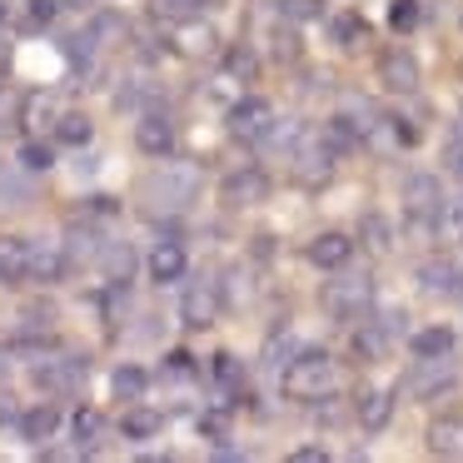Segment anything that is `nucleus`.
<instances>
[{
    "mask_svg": "<svg viewBox=\"0 0 463 463\" xmlns=\"http://www.w3.org/2000/svg\"><path fill=\"white\" fill-rule=\"evenodd\" d=\"M279 383H284V393H289V399H304V403L329 399V389H334V359L324 349H299L289 364H284Z\"/></svg>",
    "mask_w": 463,
    "mask_h": 463,
    "instance_id": "1",
    "label": "nucleus"
},
{
    "mask_svg": "<svg viewBox=\"0 0 463 463\" xmlns=\"http://www.w3.org/2000/svg\"><path fill=\"white\" fill-rule=\"evenodd\" d=\"M443 210H449V200H443V184L439 175H409L403 180V220H409V230L419 234H439L443 230Z\"/></svg>",
    "mask_w": 463,
    "mask_h": 463,
    "instance_id": "2",
    "label": "nucleus"
},
{
    "mask_svg": "<svg viewBox=\"0 0 463 463\" xmlns=\"http://www.w3.org/2000/svg\"><path fill=\"white\" fill-rule=\"evenodd\" d=\"M319 304H324V314H329V319L359 324L364 314L373 309V279H369V274H339V269H334V279L324 284Z\"/></svg>",
    "mask_w": 463,
    "mask_h": 463,
    "instance_id": "3",
    "label": "nucleus"
},
{
    "mask_svg": "<svg viewBox=\"0 0 463 463\" xmlns=\"http://www.w3.org/2000/svg\"><path fill=\"white\" fill-rule=\"evenodd\" d=\"M224 125H230V135H234L240 145H269L279 115H274L269 100H260V95H244V100L230 105V120H224Z\"/></svg>",
    "mask_w": 463,
    "mask_h": 463,
    "instance_id": "4",
    "label": "nucleus"
},
{
    "mask_svg": "<svg viewBox=\"0 0 463 463\" xmlns=\"http://www.w3.org/2000/svg\"><path fill=\"white\" fill-rule=\"evenodd\" d=\"M334 160H339V150H334L319 130L299 135L294 150H289V170H294V180H299V184H324L334 175Z\"/></svg>",
    "mask_w": 463,
    "mask_h": 463,
    "instance_id": "5",
    "label": "nucleus"
},
{
    "mask_svg": "<svg viewBox=\"0 0 463 463\" xmlns=\"http://www.w3.org/2000/svg\"><path fill=\"white\" fill-rule=\"evenodd\" d=\"M453 383H458V369H453V354H443V359H413L409 373H403V393L419 403L439 399V393H449Z\"/></svg>",
    "mask_w": 463,
    "mask_h": 463,
    "instance_id": "6",
    "label": "nucleus"
},
{
    "mask_svg": "<svg viewBox=\"0 0 463 463\" xmlns=\"http://www.w3.org/2000/svg\"><path fill=\"white\" fill-rule=\"evenodd\" d=\"M150 194L165 214H180V210H190L194 194H200V175H194L190 165H170V170H160L150 180Z\"/></svg>",
    "mask_w": 463,
    "mask_h": 463,
    "instance_id": "7",
    "label": "nucleus"
},
{
    "mask_svg": "<svg viewBox=\"0 0 463 463\" xmlns=\"http://www.w3.org/2000/svg\"><path fill=\"white\" fill-rule=\"evenodd\" d=\"M135 145H140L150 160H170L175 155V120L165 110H145L135 120Z\"/></svg>",
    "mask_w": 463,
    "mask_h": 463,
    "instance_id": "8",
    "label": "nucleus"
},
{
    "mask_svg": "<svg viewBox=\"0 0 463 463\" xmlns=\"http://www.w3.org/2000/svg\"><path fill=\"white\" fill-rule=\"evenodd\" d=\"M180 319L190 324V329H210V324L220 319V284L194 279L190 289H184V299H180Z\"/></svg>",
    "mask_w": 463,
    "mask_h": 463,
    "instance_id": "9",
    "label": "nucleus"
},
{
    "mask_svg": "<svg viewBox=\"0 0 463 463\" xmlns=\"http://www.w3.org/2000/svg\"><path fill=\"white\" fill-rule=\"evenodd\" d=\"M389 344H393L389 324H383V319H373V314H364L359 324H349V354H354L359 364L383 359V354H389Z\"/></svg>",
    "mask_w": 463,
    "mask_h": 463,
    "instance_id": "10",
    "label": "nucleus"
},
{
    "mask_svg": "<svg viewBox=\"0 0 463 463\" xmlns=\"http://www.w3.org/2000/svg\"><path fill=\"white\" fill-rule=\"evenodd\" d=\"M379 80H383V90H393V95H413L419 90V61H413L403 45H389V51L379 55Z\"/></svg>",
    "mask_w": 463,
    "mask_h": 463,
    "instance_id": "11",
    "label": "nucleus"
},
{
    "mask_svg": "<svg viewBox=\"0 0 463 463\" xmlns=\"http://www.w3.org/2000/svg\"><path fill=\"white\" fill-rule=\"evenodd\" d=\"M80 379H85V359H75V354L41 359L31 369V383H35V389H45V393H61V389H71V383H80Z\"/></svg>",
    "mask_w": 463,
    "mask_h": 463,
    "instance_id": "12",
    "label": "nucleus"
},
{
    "mask_svg": "<svg viewBox=\"0 0 463 463\" xmlns=\"http://www.w3.org/2000/svg\"><path fill=\"white\" fill-rule=\"evenodd\" d=\"M349 254H354V240L349 234H339V230H324V234H314L309 244H304V260L314 264V269H344L349 264Z\"/></svg>",
    "mask_w": 463,
    "mask_h": 463,
    "instance_id": "13",
    "label": "nucleus"
},
{
    "mask_svg": "<svg viewBox=\"0 0 463 463\" xmlns=\"http://www.w3.org/2000/svg\"><path fill=\"white\" fill-rule=\"evenodd\" d=\"M264 194H269V175L264 170H254V165H244V170H234V175H224V184H220V200L224 204H260Z\"/></svg>",
    "mask_w": 463,
    "mask_h": 463,
    "instance_id": "14",
    "label": "nucleus"
},
{
    "mask_svg": "<svg viewBox=\"0 0 463 463\" xmlns=\"http://www.w3.org/2000/svg\"><path fill=\"white\" fill-rule=\"evenodd\" d=\"M31 260H35V244L21 240V234H0V284H25L31 279Z\"/></svg>",
    "mask_w": 463,
    "mask_h": 463,
    "instance_id": "15",
    "label": "nucleus"
},
{
    "mask_svg": "<svg viewBox=\"0 0 463 463\" xmlns=\"http://www.w3.org/2000/svg\"><path fill=\"white\" fill-rule=\"evenodd\" d=\"M354 419H359V429H369V433L389 429V419H393V389H359V393H354Z\"/></svg>",
    "mask_w": 463,
    "mask_h": 463,
    "instance_id": "16",
    "label": "nucleus"
},
{
    "mask_svg": "<svg viewBox=\"0 0 463 463\" xmlns=\"http://www.w3.org/2000/svg\"><path fill=\"white\" fill-rule=\"evenodd\" d=\"M145 264H150V279L155 284H175V279H184V269H190V254H184L180 240H160Z\"/></svg>",
    "mask_w": 463,
    "mask_h": 463,
    "instance_id": "17",
    "label": "nucleus"
},
{
    "mask_svg": "<svg viewBox=\"0 0 463 463\" xmlns=\"http://www.w3.org/2000/svg\"><path fill=\"white\" fill-rule=\"evenodd\" d=\"M55 429H61V409H55V403H35L31 413H21V439L31 443V449H45V443L55 439Z\"/></svg>",
    "mask_w": 463,
    "mask_h": 463,
    "instance_id": "18",
    "label": "nucleus"
},
{
    "mask_svg": "<svg viewBox=\"0 0 463 463\" xmlns=\"http://www.w3.org/2000/svg\"><path fill=\"white\" fill-rule=\"evenodd\" d=\"M65 269H71V254H65V240H61V244H55V240L35 244L31 279H41V284H61V279H65Z\"/></svg>",
    "mask_w": 463,
    "mask_h": 463,
    "instance_id": "19",
    "label": "nucleus"
},
{
    "mask_svg": "<svg viewBox=\"0 0 463 463\" xmlns=\"http://www.w3.org/2000/svg\"><path fill=\"white\" fill-rule=\"evenodd\" d=\"M419 284L429 294H463V269L453 260H423L419 264Z\"/></svg>",
    "mask_w": 463,
    "mask_h": 463,
    "instance_id": "20",
    "label": "nucleus"
},
{
    "mask_svg": "<svg viewBox=\"0 0 463 463\" xmlns=\"http://www.w3.org/2000/svg\"><path fill=\"white\" fill-rule=\"evenodd\" d=\"M409 354H413V359H443V354H453V329H449V324L413 329L409 334Z\"/></svg>",
    "mask_w": 463,
    "mask_h": 463,
    "instance_id": "21",
    "label": "nucleus"
},
{
    "mask_svg": "<svg viewBox=\"0 0 463 463\" xmlns=\"http://www.w3.org/2000/svg\"><path fill=\"white\" fill-rule=\"evenodd\" d=\"M429 453H439V458H463V419H433L429 423Z\"/></svg>",
    "mask_w": 463,
    "mask_h": 463,
    "instance_id": "22",
    "label": "nucleus"
},
{
    "mask_svg": "<svg viewBox=\"0 0 463 463\" xmlns=\"http://www.w3.org/2000/svg\"><path fill=\"white\" fill-rule=\"evenodd\" d=\"M329 41L339 45V51H359V45L369 41V21H364V15H354V11L329 15Z\"/></svg>",
    "mask_w": 463,
    "mask_h": 463,
    "instance_id": "23",
    "label": "nucleus"
},
{
    "mask_svg": "<svg viewBox=\"0 0 463 463\" xmlns=\"http://www.w3.org/2000/svg\"><path fill=\"white\" fill-rule=\"evenodd\" d=\"M100 264H105V279H110L115 289H125V284H130V274H135V250H130V244H105Z\"/></svg>",
    "mask_w": 463,
    "mask_h": 463,
    "instance_id": "24",
    "label": "nucleus"
},
{
    "mask_svg": "<svg viewBox=\"0 0 463 463\" xmlns=\"http://www.w3.org/2000/svg\"><path fill=\"white\" fill-rule=\"evenodd\" d=\"M160 413L155 409H145V403H130V409L120 413V433L125 439H155V433H160Z\"/></svg>",
    "mask_w": 463,
    "mask_h": 463,
    "instance_id": "25",
    "label": "nucleus"
},
{
    "mask_svg": "<svg viewBox=\"0 0 463 463\" xmlns=\"http://www.w3.org/2000/svg\"><path fill=\"white\" fill-rule=\"evenodd\" d=\"M90 135H95V125L85 120L80 110H61V120H55V140H61V145L80 150V145H90Z\"/></svg>",
    "mask_w": 463,
    "mask_h": 463,
    "instance_id": "26",
    "label": "nucleus"
},
{
    "mask_svg": "<svg viewBox=\"0 0 463 463\" xmlns=\"http://www.w3.org/2000/svg\"><path fill=\"white\" fill-rule=\"evenodd\" d=\"M110 389H115V399H145V389H150V373L145 369H135V364H120V369L110 373Z\"/></svg>",
    "mask_w": 463,
    "mask_h": 463,
    "instance_id": "27",
    "label": "nucleus"
},
{
    "mask_svg": "<svg viewBox=\"0 0 463 463\" xmlns=\"http://www.w3.org/2000/svg\"><path fill=\"white\" fill-rule=\"evenodd\" d=\"M359 240H364V250H369V254H389L393 250L389 220H383V214H364V220H359Z\"/></svg>",
    "mask_w": 463,
    "mask_h": 463,
    "instance_id": "28",
    "label": "nucleus"
},
{
    "mask_svg": "<svg viewBox=\"0 0 463 463\" xmlns=\"http://www.w3.org/2000/svg\"><path fill=\"white\" fill-rule=\"evenodd\" d=\"M71 429H75V449H80V453L100 449V439H105V419H100L95 409H80V413H75Z\"/></svg>",
    "mask_w": 463,
    "mask_h": 463,
    "instance_id": "29",
    "label": "nucleus"
},
{
    "mask_svg": "<svg viewBox=\"0 0 463 463\" xmlns=\"http://www.w3.org/2000/svg\"><path fill=\"white\" fill-rule=\"evenodd\" d=\"M214 379H220V389H230V393H240L244 389V364L234 359V354H214Z\"/></svg>",
    "mask_w": 463,
    "mask_h": 463,
    "instance_id": "30",
    "label": "nucleus"
},
{
    "mask_svg": "<svg viewBox=\"0 0 463 463\" xmlns=\"http://www.w3.org/2000/svg\"><path fill=\"white\" fill-rule=\"evenodd\" d=\"M100 250L105 244H95V234L85 230V224H71V234H65V254H71V260H95Z\"/></svg>",
    "mask_w": 463,
    "mask_h": 463,
    "instance_id": "31",
    "label": "nucleus"
},
{
    "mask_svg": "<svg viewBox=\"0 0 463 463\" xmlns=\"http://www.w3.org/2000/svg\"><path fill=\"white\" fill-rule=\"evenodd\" d=\"M299 349H304V344L294 339V334H274V339L264 344V359H269V369H279V373H284V364H289Z\"/></svg>",
    "mask_w": 463,
    "mask_h": 463,
    "instance_id": "32",
    "label": "nucleus"
},
{
    "mask_svg": "<svg viewBox=\"0 0 463 463\" xmlns=\"http://www.w3.org/2000/svg\"><path fill=\"white\" fill-rule=\"evenodd\" d=\"M150 5H155V15H165V21H194L210 0H150Z\"/></svg>",
    "mask_w": 463,
    "mask_h": 463,
    "instance_id": "33",
    "label": "nucleus"
},
{
    "mask_svg": "<svg viewBox=\"0 0 463 463\" xmlns=\"http://www.w3.org/2000/svg\"><path fill=\"white\" fill-rule=\"evenodd\" d=\"M180 51L184 55H210L214 51V31H210V25H184V31H180Z\"/></svg>",
    "mask_w": 463,
    "mask_h": 463,
    "instance_id": "34",
    "label": "nucleus"
},
{
    "mask_svg": "<svg viewBox=\"0 0 463 463\" xmlns=\"http://www.w3.org/2000/svg\"><path fill=\"white\" fill-rule=\"evenodd\" d=\"M21 120H25V125H55L61 115H55V100H51V95H31V100L21 105Z\"/></svg>",
    "mask_w": 463,
    "mask_h": 463,
    "instance_id": "35",
    "label": "nucleus"
},
{
    "mask_svg": "<svg viewBox=\"0 0 463 463\" xmlns=\"http://www.w3.org/2000/svg\"><path fill=\"white\" fill-rule=\"evenodd\" d=\"M21 165H25V170H31V175H45V170H51V145H45V140H25L21 145Z\"/></svg>",
    "mask_w": 463,
    "mask_h": 463,
    "instance_id": "36",
    "label": "nucleus"
},
{
    "mask_svg": "<svg viewBox=\"0 0 463 463\" xmlns=\"http://www.w3.org/2000/svg\"><path fill=\"white\" fill-rule=\"evenodd\" d=\"M389 25L399 35H409L413 25H419V0H393V5H389Z\"/></svg>",
    "mask_w": 463,
    "mask_h": 463,
    "instance_id": "37",
    "label": "nucleus"
},
{
    "mask_svg": "<svg viewBox=\"0 0 463 463\" xmlns=\"http://www.w3.org/2000/svg\"><path fill=\"white\" fill-rule=\"evenodd\" d=\"M279 15L284 21H319L324 0H279Z\"/></svg>",
    "mask_w": 463,
    "mask_h": 463,
    "instance_id": "38",
    "label": "nucleus"
},
{
    "mask_svg": "<svg viewBox=\"0 0 463 463\" xmlns=\"http://www.w3.org/2000/svg\"><path fill=\"white\" fill-rule=\"evenodd\" d=\"M200 433H204V439H230V413H224V409H204L200 413Z\"/></svg>",
    "mask_w": 463,
    "mask_h": 463,
    "instance_id": "39",
    "label": "nucleus"
},
{
    "mask_svg": "<svg viewBox=\"0 0 463 463\" xmlns=\"http://www.w3.org/2000/svg\"><path fill=\"white\" fill-rule=\"evenodd\" d=\"M110 35H125V21H120V15H110V11H105V15H95L90 41H110Z\"/></svg>",
    "mask_w": 463,
    "mask_h": 463,
    "instance_id": "40",
    "label": "nucleus"
},
{
    "mask_svg": "<svg viewBox=\"0 0 463 463\" xmlns=\"http://www.w3.org/2000/svg\"><path fill=\"white\" fill-rule=\"evenodd\" d=\"M230 75H240V80H254V55L244 51V45H240V51H230Z\"/></svg>",
    "mask_w": 463,
    "mask_h": 463,
    "instance_id": "41",
    "label": "nucleus"
},
{
    "mask_svg": "<svg viewBox=\"0 0 463 463\" xmlns=\"http://www.w3.org/2000/svg\"><path fill=\"white\" fill-rule=\"evenodd\" d=\"M443 230H449L453 240H463V200H449V210H443Z\"/></svg>",
    "mask_w": 463,
    "mask_h": 463,
    "instance_id": "42",
    "label": "nucleus"
},
{
    "mask_svg": "<svg viewBox=\"0 0 463 463\" xmlns=\"http://www.w3.org/2000/svg\"><path fill=\"white\" fill-rule=\"evenodd\" d=\"M449 165H453V170L463 165V115L453 120V130H449Z\"/></svg>",
    "mask_w": 463,
    "mask_h": 463,
    "instance_id": "43",
    "label": "nucleus"
},
{
    "mask_svg": "<svg viewBox=\"0 0 463 463\" xmlns=\"http://www.w3.org/2000/svg\"><path fill=\"white\" fill-rule=\"evenodd\" d=\"M165 369H170L175 379H184V373H194V359H190V354H184V349H175V354H170V364H165Z\"/></svg>",
    "mask_w": 463,
    "mask_h": 463,
    "instance_id": "44",
    "label": "nucleus"
},
{
    "mask_svg": "<svg viewBox=\"0 0 463 463\" xmlns=\"http://www.w3.org/2000/svg\"><path fill=\"white\" fill-rule=\"evenodd\" d=\"M55 11H61V0H31V21H41V25L51 21Z\"/></svg>",
    "mask_w": 463,
    "mask_h": 463,
    "instance_id": "45",
    "label": "nucleus"
},
{
    "mask_svg": "<svg viewBox=\"0 0 463 463\" xmlns=\"http://www.w3.org/2000/svg\"><path fill=\"white\" fill-rule=\"evenodd\" d=\"M15 419H21V413H15V399L0 389V429H5V423H15Z\"/></svg>",
    "mask_w": 463,
    "mask_h": 463,
    "instance_id": "46",
    "label": "nucleus"
},
{
    "mask_svg": "<svg viewBox=\"0 0 463 463\" xmlns=\"http://www.w3.org/2000/svg\"><path fill=\"white\" fill-rule=\"evenodd\" d=\"M319 458H329V453L314 449V443H309V449H294V463H319Z\"/></svg>",
    "mask_w": 463,
    "mask_h": 463,
    "instance_id": "47",
    "label": "nucleus"
},
{
    "mask_svg": "<svg viewBox=\"0 0 463 463\" xmlns=\"http://www.w3.org/2000/svg\"><path fill=\"white\" fill-rule=\"evenodd\" d=\"M5 71H11V51H5V41H0V80H5Z\"/></svg>",
    "mask_w": 463,
    "mask_h": 463,
    "instance_id": "48",
    "label": "nucleus"
},
{
    "mask_svg": "<svg viewBox=\"0 0 463 463\" xmlns=\"http://www.w3.org/2000/svg\"><path fill=\"white\" fill-rule=\"evenodd\" d=\"M61 5H71V11H85V5H90V0H61Z\"/></svg>",
    "mask_w": 463,
    "mask_h": 463,
    "instance_id": "49",
    "label": "nucleus"
},
{
    "mask_svg": "<svg viewBox=\"0 0 463 463\" xmlns=\"http://www.w3.org/2000/svg\"><path fill=\"white\" fill-rule=\"evenodd\" d=\"M453 175H458V180H463V165H458V170H453Z\"/></svg>",
    "mask_w": 463,
    "mask_h": 463,
    "instance_id": "50",
    "label": "nucleus"
}]
</instances>
